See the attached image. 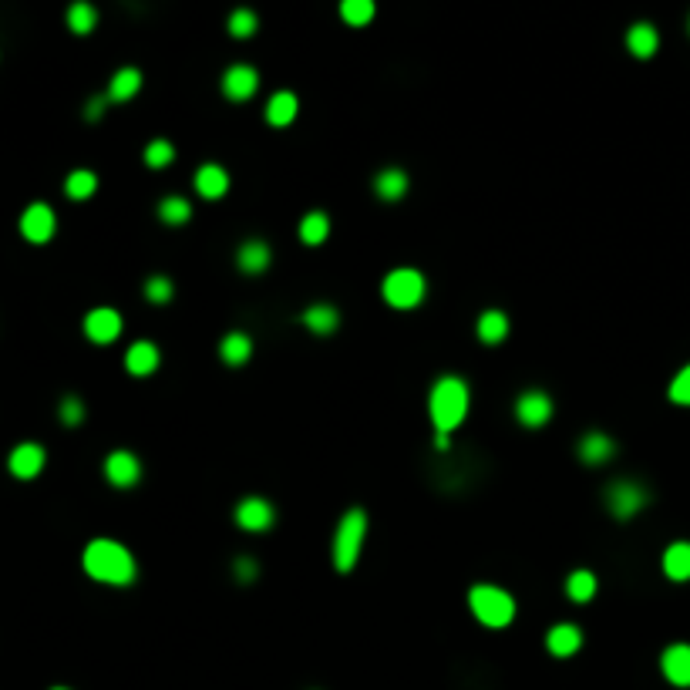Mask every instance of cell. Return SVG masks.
Here are the masks:
<instances>
[{
  "label": "cell",
  "instance_id": "cell-1",
  "mask_svg": "<svg viewBox=\"0 0 690 690\" xmlns=\"http://www.w3.org/2000/svg\"><path fill=\"white\" fill-rule=\"evenodd\" d=\"M81 566L98 583L129 586L135 580V560H131L129 549L115 542V539H91L84 546Z\"/></svg>",
  "mask_w": 690,
  "mask_h": 690
},
{
  "label": "cell",
  "instance_id": "cell-2",
  "mask_svg": "<svg viewBox=\"0 0 690 690\" xmlns=\"http://www.w3.org/2000/svg\"><path fill=\"white\" fill-rule=\"evenodd\" d=\"M431 407V421H435V431L438 435H448L462 425L465 411H468V384L462 378H438L435 388H431L428 398Z\"/></svg>",
  "mask_w": 690,
  "mask_h": 690
},
{
  "label": "cell",
  "instance_id": "cell-3",
  "mask_svg": "<svg viewBox=\"0 0 690 690\" xmlns=\"http://www.w3.org/2000/svg\"><path fill=\"white\" fill-rule=\"evenodd\" d=\"M364 532H368V515L364 509H350L337 525V539H333V562L340 572H350L354 562L360 556V546H364Z\"/></svg>",
  "mask_w": 690,
  "mask_h": 690
},
{
  "label": "cell",
  "instance_id": "cell-4",
  "mask_svg": "<svg viewBox=\"0 0 690 690\" xmlns=\"http://www.w3.org/2000/svg\"><path fill=\"white\" fill-rule=\"evenodd\" d=\"M468 603H472V613L485 627H492V630L509 627L512 619H515V599L505 589H499V586H475L468 593Z\"/></svg>",
  "mask_w": 690,
  "mask_h": 690
},
{
  "label": "cell",
  "instance_id": "cell-5",
  "mask_svg": "<svg viewBox=\"0 0 690 690\" xmlns=\"http://www.w3.org/2000/svg\"><path fill=\"white\" fill-rule=\"evenodd\" d=\"M384 300L398 310H411L425 297V276L417 270H391L384 276Z\"/></svg>",
  "mask_w": 690,
  "mask_h": 690
},
{
  "label": "cell",
  "instance_id": "cell-6",
  "mask_svg": "<svg viewBox=\"0 0 690 690\" xmlns=\"http://www.w3.org/2000/svg\"><path fill=\"white\" fill-rule=\"evenodd\" d=\"M607 505L609 512L617 515V519H633L637 512L647 505V488L630 482V478H623V482H613L607 488Z\"/></svg>",
  "mask_w": 690,
  "mask_h": 690
},
{
  "label": "cell",
  "instance_id": "cell-7",
  "mask_svg": "<svg viewBox=\"0 0 690 690\" xmlns=\"http://www.w3.org/2000/svg\"><path fill=\"white\" fill-rule=\"evenodd\" d=\"M58 229V219H54V209L48 203H31L21 216V233H24L27 243H48Z\"/></svg>",
  "mask_w": 690,
  "mask_h": 690
},
{
  "label": "cell",
  "instance_id": "cell-8",
  "mask_svg": "<svg viewBox=\"0 0 690 690\" xmlns=\"http://www.w3.org/2000/svg\"><path fill=\"white\" fill-rule=\"evenodd\" d=\"M105 478L115 488H131L142 478V465L131 452H111L105 458Z\"/></svg>",
  "mask_w": 690,
  "mask_h": 690
},
{
  "label": "cell",
  "instance_id": "cell-9",
  "mask_svg": "<svg viewBox=\"0 0 690 690\" xmlns=\"http://www.w3.org/2000/svg\"><path fill=\"white\" fill-rule=\"evenodd\" d=\"M256 88H260V74L253 72L250 64H233L223 74V95L229 101H246V98L256 95Z\"/></svg>",
  "mask_w": 690,
  "mask_h": 690
},
{
  "label": "cell",
  "instance_id": "cell-10",
  "mask_svg": "<svg viewBox=\"0 0 690 690\" xmlns=\"http://www.w3.org/2000/svg\"><path fill=\"white\" fill-rule=\"evenodd\" d=\"M84 333H88V340H95V344H111L121 333V317L111 307L91 310V313L84 317Z\"/></svg>",
  "mask_w": 690,
  "mask_h": 690
},
{
  "label": "cell",
  "instance_id": "cell-11",
  "mask_svg": "<svg viewBox=\"0 0 690 690\" xmlns=\"http://www.w3.org/2000/svg\"><path fill=\"white\" fill-rule=\"evenodd\" d=\"M515 417L522 421L525 428H542L549 417H552V401L542 391H525L515 401Z\"/></svg>",
  "mask_w": 690,
  "mask_h": 690
},
{
  "label": "cell",
  "instance_id": "cell-12",
  "mask_svg": "<svg viewBox=\"0 0 690 690\" xmlns=\"http://www.w3.org/2000/svg\"><path fill=\"white\" fill-rule=\"evenodd\" d=\"M7 468H11V475L17 478H37L41 475V468H44V448L34 445V441H24V445H17L7 458Z\"/></svg>",
  "mask_w": 690,
  "mask_h": 690
},
{
  "label": "cell",
  "instance_id": "cell-13",
  "mask_svg": "<svg viewBox=\"0 0 690 690\" xmlns=\"http://www.w3.org/2000/svg\"><path fill=\"white\" fill-rule=\"evenodd\" d=\"M660 670L670 684L677 687H690V643H674L666 647L664 656H660Z\"/></svg>",
  "mask_w": 690,
  "mask_h": 690
},
{
  "label": "cell",
  "instance_id": "cell-14",
  "mask_svg": "<svg viewBox=\"0 0 690 690\" xmlns=\"http://www.w3.org/2000/svg\"><path fill=\"white\" fill-rule=\"evenodd\" d=\"M236 522L250 532H263L273 525V505L266 499H243L236 509Z\"/></svg>",
  "mask_w": 690,
  "mask_h": 690
},
{
  "label": "cell",
  "instance_id": "cell-15",
  "mask_svg": "<svg viewBox=\"0 0 690 690\" xmlns=\"http://www.w3.org/2000/svg\"><path fill=\"white\" fill-rule=\"evenodd\" d=\"M546 647L552 656H572L580 647H583V630L580 627H572V623H560V627H552L546 637Z\"/></svg>",
  "mask_w": 690,
  "mask_h": 690
},
{
  "label": "cell",
  "instance_id": "cell-16",
  "mask_svg": "<svg viewBox=\"0 0 690 690\" xmlns=\"http://www.w3.org/2000/svg\"><path fill=\"white\" fill-rule=\"evenodd\" d=\"M125 368H129V374H135V378H149V374L158 368V347L149 344V340L131 344L129 354H125Z\"/></svg>",
  "mask_w": 690,
  "mask_h": 690
},
{
  "label": "cell",
  "instance_id": "cell-17",
  "mask_svg": "<svg viewBox=\"0 0 690 690\" xmlns=\"http://www.w3.org/2000/svg\"><path fill=\"white\" fill-rule=\"evenodd\" d=\"M613 452H617V445H613V438L609 435H603V431H589L583 441H580V458H583L586 465H603L613 458Z\"/></svg>",
  "mask_w": 690,
  "mask_h": 690
},
{
  "label": "cell",
  "instance_id": "cell-18",
  "mask_svg": "<svg viewBox=\"0 0 690 690\" xmlns=\"http://www.w3.org/2000/svg\"><path fill=\"white\" fill-rule=\"evenodd\" d=\"M236 263H239V270L243 273H263L266 266H270V246L263 243V239H250V243H243L236 253Z\"/></svg>",
  "mask_w": 690,
  "mask_h": 690
},
{
  "label": "cell",
  "instance_id": "cell-19",
  "mask_svg": "<svg viewBox=\"0 0 690 690\" xmlns=\"http://www.w3.org/2000/svg\"><path fill=\"white\" fill-rule=\"evenodd\" d=\"M196 189H199V196H206V199H219V196H226L229 189V176H226V168L223 166H203L199 172H196Z\"/></svg>",
  "mask_w": 690,
  "mask_h": 690
},
{
  "label": "cell",
  "instance_id": "cell-20",
  "mask_svg": "<svg viewBox=\"0 0 690 690\" xmlns=\"http://www.w3.org/2000/svg\"><path fill=\"white\" fill-rule=\"evenodd\" d=\"M297 95L293 91H276L273 98H270V105H266V121L270 125H276V129H283V125H290V121L297 119Z\"/></svg>",
  "mask_w": 690,
  "mask_h": 690
},
{
  "label": "cell",
  "instance_id": "cell-21",
  "mask_svg": "<svg viewBox=\"0 0 690 690\" xmlns=\"http://www.w3.org/2000/svg\"><path fill=\"white\" fill-rule=\"evenodd\" d=\"M664 572L670 580H690V542H674V546L664 552Z\"/></svg>",
  "mask_w": 690,
  "mask_h": 690
},
{
  "label": "cell",
  "instance_id": "cell-22",
  "mask_svg": "<svg viewBox=\"0 0 690 690\" xmlns=\"http://www.w3.org/2000/svg\"><path fill=\"white\" fill-rule=\"evenodd\" d=\"M627 48H630L637 58H654L656 48H660V34H656V27H650V24L630 27V34H627Z\"/></svg>",
  "mask_w": 690,
  "mask_h": 690
},
{
  "label": "cell",
  "instance_id": "cell-23",
  "mask_svg": "<svg viewBox=\"0 0 690 690\" xmlns=\"http://www.w3.org/2000/svg\"><path fill=\"white\" fill-rule=\"evenodd\" d=\"M374 192H378L381 199H388V203H394V199H401L407 192V176L401 168H384V172H378V179H374Z\"/></svg>",
  "mask_w": 690,
  "mask_h": 690
},
{
  "label": "cell",
  "instance_id": "cell-24",
  "mask_svg": "<svg viewBox=\"0 0 690 690\" xmlns=\"http://www.w3.org/2000/svg\"><path fill=\"white\" fill-rule=\"evenodd\" d=\"M139 88H142V74L135 68H121L108 84V101H129L131 95H139Z\"/></svg>",
  "mask_w": 690,
  "mask_h": 690
},
{
  "label": "cell",
  "instance_id": "cell-25",
  "mask_svg": "<svg viewBox=\"0 0 690 690\" xmlns=\"http://www.w3.org/2000/svg\"><path fill=\"white\" fill-rule=\"evenodd\" d=\"M505 333H509V317H505V313L488 310V313L478 317V337H482V344H502Z\"/></svg>",
  "mask_w": 690,
  "mask_h": 690
},
{
  "label": "cell",
  "instance_id": "cell-26",
  "mask_svg": "<svg viewBox=\"0 0 690 690\" xmlns=\"http://www.w3.org/2000/svg\"><path fill=\"white\" fill-rule=\"evenodd\" d=\"M219 354H223V360L226 364H233V368H239V364H246L250 360V354H253V340L246 337V333H239V331H233L219 344Z\"/></svg>",
  "mask_w": 690,
  "mask_h": 690
},
{
  "label": "cell",
  "instance_id": "cell-27",
  "mask_svg": "<svg viewBox=\"0 0 690 690\" xmlns=\"http://www.w3.org/2000/svg\"><path fill=\"white\" fill-rule=\"evenodd\" d=\"M303 323H307V331L313 333H333L337 331V323H340V313L327 303H317V307H310L303 313Z\"/></svg>",
  "mask_w": 690,
  "mask_h": 690
},
{
  "label": "cell",
  "instance_id": "cell-28",
  "mask_svg": "<svg viewBox=\"0 0 690 690\" xmlns=\"http://www.w3.org/2000/svg\"><path fill=\"white\" fill-rule=\"evenodd\" d=\"M566 593H570L572 603H589V599L596 596V576L589 570L570 572V580H566Z\"/></svg>",
  "mask_w": 690,
  "mask_h": 690
},
{
  "label": "cell",
  "instance_id": "cell-29",
  "mask_svg": "<svg viewBox=\"0 0 690 690\" xmlns=\"http://www.w3.org/2000/svg\"><path fill=\"white\" fill-rule=\"evenodd\" d=\"M331 233V219L323 213H307L303 216V223H300V239L307 243V246H321L323 239Z\"/></svg>",
  "mask_w": 690,
  "mask_h": 690
},
{
  "label": "cell",
  "instance_id": "cell-30",
  "mask_svg": "<svg viewBox=\"0 0 690 690\" xmlns=\"http://www.w3.org/2000/svg\"><path fill=\"white\" fill-rule=\"evenodd\" d=\"M189 216H192V206L186 203L182 196H168V199L158 203V219L168 223V226H182V223H189Z\"/></svg>",
  "mask_w": 690,
  "mask_h": 690
},
{
  "label": "cell",
  "instance_id": "cell-31",
  "mask_svg": "<svg viewBox=\"0 0 690 690\" xmlns=\"http://www.w3.org/2000/svg\"><path fill=\"white\" fill-rule=\"evenodd\" d=\"M98 189V176L95 172H88V168H78V172H72L68 176V182H64V192L72 196V199H91Z\"/></svg>",
  "mask_w": 690,
  "mask_h": 690
},
{
  "label": "cell",
  "instance_id": "cell-32",
  "mask_svg": "<svg viewBox=\"0 0 690 690\" xmlns=\"http://www.w3.org/2000/svg\"><path fill=\"white\" fill-rule=\"evenodd\" d=\"M98 24V11L91 4H72V11H68V27H72L74 34H91Z\"/></svg>",
  "mask_w": 690,
  "mask_h": 690
},
{
  "label": "cell",
  "instance_id": "cell-33",
  "mask_svg": "<svg viewBox=\"0 0 690 690\" xmlns=\"http://www.w3.org/2000/svg\"><path fill=\"white\" fill-rule=\"evenodd\" d=\"M340 17H344L350 27H364L374 17V4L370 0H344L340 4Z\"/></svg>",
  "mask_w": 690,
  "mask_h": 690
},
{
  "label": "cell",
  "instance_id": "cell-34",
  "mask_svg": "<svg viewBox=\"0 0 690 690\" xmlns=\"http://www.w3.org/2000/svg\"><path fill=\"white\" fill-rule=\"evenodd\" d=\"M172 158H176V149H172V142H166V139H155V142L145 149V162L152 168H166Z\"/></svg>",
  "mask_w": 690,
  "mask_h": 690
},
{
  "label": "cell",
  "instance_id": "cell-35",
  "mask_svg": "<svg viewBox=\"0 0 690 690\" xmlns=\"http://www.w3.org/2000/svg\"><path fill=\"white\" fill-rule=\"evenodd\" d=\"M256 31V14L253 11H233L229 17V34L233 37H250Z\"/></svg>",
  "mask_w": 690,
  "mask_h": 690
},
{
  "label": "cell",
  "instance_id": "cell-36",
  "mask_svg": "<svg viewBox=\"0 0 690 690\" xmlns=\"http://www.w3.org/2000/svg\"><path fill=\"white\" fill-rule=\"evenodd\" d=\"M145 297L152 300V303H168L172 300V280L168 276H152L145 283Z\"/></svg>",
  "mask_w": 690,
  "mask_h": 690
},
{
  "label": "cell",
  "instance_id": "cell-37",
  "mask_svg": "<svg viewBox=\"0 0 690 690\" xmlns=\"http://www.w3.org/2000/svg\"><path fill=\"white\" fill-rule=\"evenodd\" d=\"M58 415L61 421L68 425V428H74V425H81L84 421V405H81V398H64L58 407Z\"/></svg>",
  "mask_w": 690,
  "mask_h": 690
},
{
  "label": "cell",
  "instance_id": "cell-38",
  "mask_svg": "<svg viewBox=\"0 0 690 690\" xmlns=\"http://www.w3.org/2000/svg\"><path fill=\"white\" fill-rule=\"evenodd\" d=\"M670 401L674 405H690V368H684L670 384Z\"/></svg>",
  "mask_w": 690,
  "mask_h": 690
},
{
  "label": "cell",
  "instance_id": "cell-39",
  "mask_svg": "<svg viewBox=\"0 0 690 690\" xmlns=\"http://www.w3.org/2000/svg\"><path fill=\"white\" fill-rule=\"evenodd\" d=\"M105 105H108V98H105V95L91 98V101H88V108H84V119H88V121L101 119V111H105Z\"/></svg>",
  "mask_w": 690,
  "mask_h": 690
},
{
  "label": "cell",
  "instance_id": "cell-40",
  "mask_svg": "<svg viewBox=\"0 0 690 690\" xmlns=\"http://www.w3.org/2000/svg\"><path fill=\"white\" fill-rule=\"evenodd\" d=\"M253 576H256V562H253L250 556L236 560V580H243V583H246V580H253Z\"/></svg>",
  "mask_w": 690,
  "mask_h": 690
},
{
  "label": "cell",
  "instance_id": "cell-41",
  "mask_svg": "<svg viewBox=\"0 0 690 690\" xmlns=\"http://www.w3.org/2000/svg\"><path fill=\"white\" fill-rule=\"evenodd\" d=\"M435 445H438L441 452H445V448H448V435H438V438H435Z\"/></svg>",
  "mask_w": 690,
  "mask_h": 690
},
{
  "label": "cell",
  "instance_id": "cell-42",
  "mask_svg": "<svg viewBox=\"0 0 690 690\" xmlns=\"http://www.w3.org/2000/svg\"><path fill=\"white\" fill-rule=\"evenodd\" d=\"M51 690H68V687H51Z\"/></svg>",
  "mask_w": 690,
  "mask_h": 690
}]
</instances>
